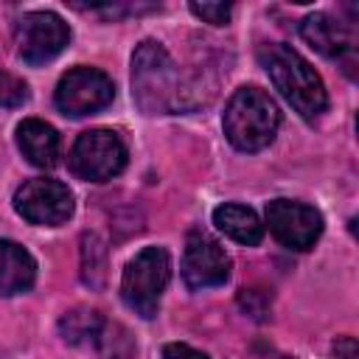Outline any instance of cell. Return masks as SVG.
Here are the masks:
<instances>
[{"instance_id":"obj_1","label":"cell","mask_w":359,"mask_h":359,"mask_svg":"<svg viewBox=\"0 0 359 359\" xmlns=\"http://www.w3.org/2000/svg\"><path fill=\"white\" fill-rule=\"evenodd\" d=\"M258 56L275 90L294 107V112H300L306 121H314L325 112L328 107L325 84L294 48L283 42H272V45H264Z\"/></svg>"},{"instance_id":"obj_2","label":"cell","mask_w":359,"mask_h":359,"mask_svg":"<svg viewBox=\"0 0 359 359\" xmlns=\"http://www.w3.org/2000/svg\"><path fill=\"white\" fill-rule=\"evenodd\" d=\"M132 98L146 115L174 112L182 107L180 67L154 39L140 42L132 56Z\"/></svg>"},{"instance_id":"obj_3","label":"cell","mask_w":359,"mask_h":359,"mask_svg":"<svg viewBox=\"0 0 359 359\" xmlns=\"http://www.w3.org/2000/svg\"><path fill=\"white\" fill-rule=\"evenodd\" d=\"M227 140L238 151H261L269 146L280 126V112L275 101L258 87H238L222 115Z\"/></svg>"},{"instance_id":"obj_4","label":"cell","mask_w":359,"mask_h":359,"mask_svg":"<svg viewBox=\"0 0 359 359\" xmlns=\"http://www.w3.org/2000/svg\"><path fill=\"white\" fill-rule=\"evenodd\" d=\"M171 275V261L163 247L140 250L123 269L121 278V297L123 303L143 320H151L160 309L163 289Z\"/></svg>"},{"instance_id":"obj_5","label":"cell","mask_w":359,"mask_h":359,"mask_svg":"<svg viewBox=\"0 0 359 359\" xmlns=\"http://www.w3.org/2000/svg\"><path fill=\"white\" fill-rule=\"evenodd\" d=\"M126 165V146L112 129H87L70 149V168L76 177L104 182L121 174Z\"/></svg>"},{"instance_id":"obj_6","label":"cell","mask_w":359,"mask_h":359,"mask_svg":"<svg viewBox=\"0 0 359 359\" xmlns=\"http://www.w3.org/2000/svg\"><path fill=\"white\" fill-rule=\"evenodd\" d=\"M112 98H115V84L98 67H73V70H67L59 79L56 95H53L56 107L70 118L98 112V109L109 107Z\"/></svg>"},{"instance_id":"obj_7","label":"cell","mask_w":359,"mask_h":359,"mask_svg":"<svg viewBox=\"0 0 359 359\" xmlns=\"http://www.w3.org/2000/svg\"><path fill=\"white\" fill-rule=\"evenodd\" d=\"M14 208L31 224L56 227V224L70 219V213H73V194L59 180L34 177V180H28V182H22L17 188Z\"/></svg>"},{"instance_id":"obj_8","label":"cell","mask_w":359,"mask_h":359,"mask_svg":"<svg viewBox=\"0 0 359 359\" xmlns=\"http://www.w3.org/2000/svg\"><path fill=\"white\" fill-rule=\"evenodd\" d=\"M266 224L269 233L289 250H309L323 233V216L306 202L294 199H272L266 202Z\"/></svg>"},{"instance_id":"obj_9","label":"cell","mask_w":359,"mask_h":359,"mask_svg":"<svg viewBox=\"0 0 359 359\" xmlns=\"http://www.w3.org/2000/svg\"><path fill=\"white\" fill-rule=\"evenodd\" d=\"M70 39L67 22L53 11H31L17 25L20 56L28 65H45L65 50Z\"/></svg>"},{"instance_id":"obj_10","label":"cell","mask_w":359,"mask_h":359,"mask_svg":"<svg viewBox=\"0 0 359 359\" xmlns=\"http://www.w3.org/2000/svg\"><path fill=\"white\" fill-rule=\"evenodd\" d=\"M230 278V258L216 238L202 230H191L182 252V280L188 289L222 286Z\"/></svg>"},{"instance_id":"obj_11","label":"cell","mask_w":359,"mask_h":359,"mask_svg":"<svg viewBox=\"0 0 359 359\" xmlns=\"http://www.w3.org/2000/svg\"><path fill=\"white\" fill-rule=\"evenodd\" d=\"M300 34L314 50H320L323 56H331V59H348L356 50L353 28L348 22L334 20L331 14H323V11L309 14L300 22Z\"/></svg>"},{"instance_id":"obj_12","label":"cell","mask_w":359,"mask_h":359,"mask_svg":"<svg viewBox=\"0 0 359 359\" xmlns=\"http://www.w3.org/2000/svg\"><path fill=\"white\" fill-rule=\"evenodd\" d=\"M17 146L31 165L53 168L59 163V135L50 123L39 118H25L17 126Z\"/></svg>"},{"instance_id":"obj_13","label":"cell","mask_w":359,"mask_h":359,"mask_svg":"<svg viewBox=\"0 0 359 359\" xmlns=\"http://www.w3.org/2000/svg\"><path fill=\"white\" fill-rule=\"evenodd\" d=\"M36 280V264L25 247L17 241L0 238V294L11 297L28 292Z\"/></svg>"},{"instance_id":"obj_14","label":"cell","mask_w":359,"mask_h":359,"mask_svg":"<svg viewBox=\"0 0 359 359\" xmlns=\"http://www.w3.org/2000/svg\"><path fill=\"white\" fill-rule=\"evenodd\" d=\"M213 224L233 241L255 247L264 238V224L258 219V213L252 208L236 205V202H224L213 210Z\"/></svg>"},{"instance_id":"obj_15","label":"cell","mask_w":359,"mask_h":359,"mask_svg":"<svg viewBox=\"0 0 359 359\" xmlns=\"http://www.w3.org/2000/svg\"><path fill=\"white\" fill-rule=\"evenodd\" d=\"M104 325V317L93 309H73L59 320V331L70 345H98Z\"/></svg>"},{"instance_id":"obj_16","label":"cell","mask_w":359,"mask_h":359,"mask_svg":"<svg viewBox=\"0 0 359 359\" xmlns=\"http://www.w3.org/2000/svg\"><path fill=\"white\" fill-rule=\"evenodd\" d=\"M107 275V247L95 233H84L81 238V278L93 289L104 283Z\"/></svg>"},{"instance_id":"obj_17","label":"cell","mask_w":359,"mask_h":359,"mask_svg":"<svg viewBox=\"0 0 359 359\" xmlns=\"http://www.w3.org/2000/svg\"><path fill=\"white\" fill-rule=\"evenodd\" d=\"M25 98H28L25 81H20L17 76H11V73H6V70L0 67V104H3V107H17V104H22Z\"/></svg>"},{"instance_id":"obj_18","label":"cell","mask_w":359,"mask_h":359,"mask_svg":"<svg viewBox=\"0 0 359 359\" xmlns=\"http://www.w3.org/2000/svg\"><path fill=\"white\" fill-rule=\"evenodd\" d=\"M191 11L196 17H202L205 22H210V25H224L230 20L233 8L227 3H191Z\"/></svg>"},{"instance_id":"obj_19","label":"cell","mask_w":359,"mask_h":359,"mask_svg":"<svg viewBox=\"0 0 359 359\" xmlns=\"http://www.w3.org/2000/svg\"><path fill=\"white\" fill-rule=\"evenodd\" d=\"M238 303H241L255 320H264V317L269 314V297H266L261 289H241Z\"/></svg>"},{"instance_id":"obj_20","label":"cell","mask_w":359,"mask_h":359,"mask_svg":"<svg viewBox=\"0 0 359 359\" xmlns=\"http://www.w3.org/2000/svg\"><path fill=\"white\" fill-rule=\"evenodd\" d=\"M163 359H210V356H205L202 351H196L185 342H168L163 348Z\"/></svg>"},{"instance_id":"obj_21","label":"cell","mask_w":359,"mask_h":359,"mask_svg":"<svg viewBox=\"0 0 359 359\" xmlns=\"http://www.w3.org/2000/svg\"><path fill=\"white\" fill-rule=\"evenodd\" d=\"M334 356H337V359H356V356H359L356 339H353V337H337V342H334Z\"/></svg>"},{"instance_id":"obj_22","label":"cell","mask_w":359,"mask_h":359,"mask_svg":"<svg viewBox=\"0 0 359 359\" xmlns=\"http://www.w3.org/2000/svg\"><path fill=\"white\" fill-rule=\"evenodd\" d=\"M266 359H292V356H283V353H275V351H269V353H266Z\"/></svg>"}]
</instances>
